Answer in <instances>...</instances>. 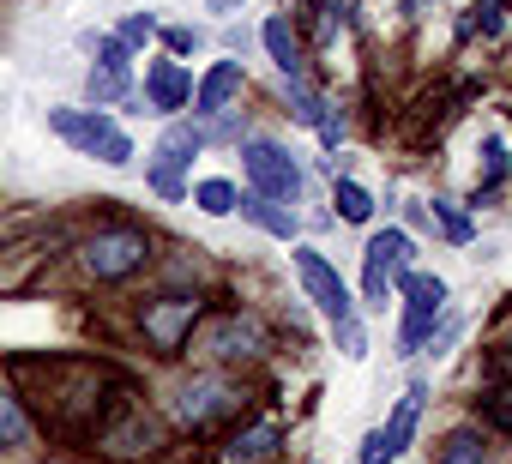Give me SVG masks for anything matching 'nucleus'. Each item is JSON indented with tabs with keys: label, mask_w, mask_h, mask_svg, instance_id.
Returning <instances> with one entry per match:
<instances>
[{
	"label": "nucleus",
	"mask_w": 512,
	"mask_h": 464,
	"mask_svg": "<svg viewBox=\"0 0 512 464\" xmlns=\"http://www.w3.org/2000/svg\"><path fill=\"white\" fill-rule=\"evenodd\" d=\"M79 266L91 284H127L133 272L151 266V236L139 223H103L79 242Z\"/></svg>",
	"instance_id": "1"
},
{
	"label": "nucleus",
	"mask_w": 512,
	"mask_h": 464,
	"mask_svg": "<svg viewBox=\"0 0 512 464\" xmlns=\"http://www.w3.org/2000/svg\"><path fill=\"white\" fill-rule=\"evenodd\" d=\"M49 133L67 139L73 151L109 163V169H127V163H133V139H127L103 109H49Z\"/></svg>",
	"instance_id": "2"
},
{
	"label": "nucleus",
	"mask_w": 512,
	"mask_h": 464,
	"mask_svg": "<svg viewBox=\"0 0 512 464\" xmlns=\"http://www.w3.org/2000/svg\"><path fill=\"white\" fill-rule=\"evenodd\" d=\"M241 410V386H229L223 374H199V380H187L175 398H169V416H175V428H187V434H205V428H217L223 416H235Z\"/></svg>",
	"instance_id": "3"
},
{
	"label": "nucleus",
	"mask_w": 512,
	"mask_h": 464,
	"mask_svg": "<svg viewBox=\"0 0 512 464\" xmlns=\"http://www.w3.org/2000/svg\"><path fill=\"white\" fill-rule=\"evenodd\" d=\"M398 290H404V332H398V356H416V350L434 338V320L446 314V278L404 272V278H398Z\"/></svg>",
	"instance_id": "4"
},
{
	"label": "nucleus",
	"mask_w": 512,
	"mask_h": 464,
	"mask_svg": "<svg viewBox=\"0 0 512 464\" xmlns=\"http://www.w3.org/2000/svg\"><path fill=\"white\" fill-rule=\"evenodd\" d=\"M241 169H247V187H253V193H272V199H284V205L302 199V163H296L284 145H272V139H247V145H241Z\"/></svg>",
	"instance_id": "5"
},
{
	"label": "nucleus",
	"mask_w": 512,
	"mask_h": 464,
	"mask_svg": "<svg viewBox=\"0 0 512 464\" xmlns=\"http://www.w3.org/2000/svg\"><path fill=\"white\" fill-rule=\"evenodd\" d=\"M199 314H205L199 296H157V302L139 308V332H145V344H151L157 356H181V344L193 338Z\"/></svg>",
	"instance_id": "6"
},
{
	"label": "nucleus",
	"mask_w": 512,
	"mask_h": 464,
	"mask_svg": "<svg viewBox=\"0 0 512 464\" xmlns=\"http://www.w3.org/2000/svg\"><path fill=\"white\" fill-rule=\"evenodd\" d=\"M410 260H416V242L404 236V229H374V236H368V272H362L368 308H386V290H398Z\"/></svg>",
	"instance_id": "7"
},
{
	"label": "nucleus",
	"mask_w": 512,
	"mask_h": 464,
	"mask_svg": "<svg viewBox=\"0 0 512 464\" xmlns=\"http://www.w3.org/2000/svg\"><path fill=\"white\" fill-rule=\"evenodd\" d=\"M296 278H302V290H308V302L332 320V326H344V320H356V302H350V290H344V278H338V266L320 254V248H296Z\"/></svg>",
	"instance_id": "8"
},
{
	"label": "nucleus",
	"mask_w": 512,
	"mask_h": 464,
	"mask_svg": "<svg viewBox=\"0 0 512 464\" xmlns=\"http://www.w3.org/2000/svg\"><path fill=\"white\" fill-rule=\"evenodd\" d=\"M422 398H428V386H422V380H410V386H404V398H398V410H392V416H386V422H380L368 440H362V458H356V464H392V458H398V452L416 440Z\"/></svg>",
	"instance_id": "9"
},
{
	"label": "nucleus",
	"mask_w": 512,
	"mask_h": 464,
	"mask_svg": "<svg viewBox=\"0 0 512 464\" xmlns=\"http://www.w3.org/2000/svg\"><path fill=\"white\" fill-rule=\"evenodd\" d=\"M91 440H97V452H103V458H151V452L163 446V422H151L145 410H133V404H127V410H115Z\"/></svg>",
	"instance_id": "10"
},
{
	"label": "nucleus",
	"mask_w": 512,
	"mask_h": 464,
	"mask_svg": "<svg viewBox=\"0 0 512 464\" xmlns=\"http://www.w3.org/2000/svg\"><path fill=\"white\" fill-rule=\"evenodd\" d=\"M199 151H205V133H199V127H187V121L163 127L157 157H151V187H157L163 199H181V193H187V187H181V169H187Z\"/></svg>",
	"instance_id": "11"
},
{
	"label": "nucleus",
	"mask_w": 512,
	"mask_h": 464,
	"mask_svg": "<svg viewBox=\"0 0 512 464\" xmlns=\"http://www.w3.org/2000/svg\"><path fill=\"white\" fill-rule=\"evenodd\" d=\"M145 103H151L157 115L187 109V103H193V79H187V67H181V61H151V67H145Z\"/></svg>",
	"instance_id": "12"
},
{
	"label": "nucleus",
	"mask_w": 512,
	"mask_h": 464,
	"mask_svg": "<svg viewBox=\"0 0 512 464\" xmlns=\"http://www.w3.org/2000/svg\"><path fill=\"white\" fill-rule=\"evenodd\" d=\"M260 43H266V55H272V67H278L284 79H308V49H302V37H296V25H290L284 13H272V19L260 25Z\"/></svg>",
	"instance_id": "13"
},
{
	"label": "nucleus",
	"mask_w": 512,
	"mask_h": 464,
	"mask_svg": "<svg viewBox=\"0 0 512 464\" xmlns=\"http://www.w3.org/2000/svg\"><path fill=\"white\" fill-rule=\"evenodd\" d=\"M241 85H247V73H241V61H217L199 85H193V115H223L235 97H241Z\"/></svg>",
	"instance_id": "14"
},
{
	"label": "nucleus",
	"mask_w": 512,
	"mask_h": 464,
	"mask_svg": "<svg viewBox=\"0 0 512 464\" xmlns=\"http://www.w3.org/2000/svg\"><path fill=\"white\" fill-rule=\"evenodd\" d=\"M266 350V326L253 314H229L217 332H211V356L217 362H241V356H260Z\"/></svg>",
	"instance_id": "15"
},
{
	"label": "nucleus",
	"mask_w": 512,
	"mask_h": 464,
	"mask_svg": "<svg viewBox=\"0 0 512 464\" xmlns=\"http://www.w3.org/2000/svg\"><path fill=\"white\" fill-rule=\"evenodd\" d=\"M284 446V422H247L229 446H223V464H272Z\"/></svg>",
	"instance_id": "16"
},
{
	"label": "nucleus",
	"mask_w": 512,
	"mask_h": 464,
	"mask_svg": "<svg viewBox=\"0 0 512 464\" xmlns=\"http://www.w3.org/2000/svg\"><path fill=\"white\" fill-rule=\"evenodd\" d=\"M235 211H241L247 223H260L266 236H278V242H290V236H296V211H290L284 199H272V193H253V187H247V193L235 199Z\"/></svg>",
	"instance_id": "17"
},
{
	"label": "nucleus",
	"mask_w": 512,
	"mask_h": 464,
	"mask_svg": "<svg viewBox=\"0 0 512 464\" xmlns=\"http://www.w3.org/2000/svg\"><path fill=\"white\" fill-rule=\"evenodd\" d=\"M31 440V410L13 386H0V452H19Z\"/></svg>",
	"instance_id": "18"
},
{
	"label": "nucleus",
	"mask_w": 512,
	"mask_h": 464,
	"mask_svg": "<svg viewBox=\"0 0 512 464\" xmlns=\"http://www.w3.org/2000/svg\"><path fill=\"white\" fill-rule=\"evenodd\" d=\"M85 91H91V109H109V103H121L127 91H133V67H91V79H85Z\"/></svg>",
	"instance_id": "19"
},
{
	"label": "nucleus",
	"mask_w": 512,
	"mask_h": 464,
	"mask_svg": "<svg viewBox=\"0 0 512 464\" xmlns=\"http://www.w3.org/2000/svg\"><path fill=\"white\" fill-rule=\"evenodd\" d=\"M506 169H512V163H506V139H500V133H488V139H482V181H476V199H470V205L494 199V187L506 181Z\"/></svg>",
	"instance_id": "20"
},
{
	"label": "nucleus",
	"mask_w": 512,
	"mask_h": 464,
	"mask_svg": "<svg viewBox=\"0 0 512 464\" xmlns=\"http://www.w3.org/2000/svg\"><path fill=\"white\" fill-rule=\"evenodd\" d=\"M482 458H488V446H482V434H476V428H452L434 464H482Z\"/></svg>",
	"instance_id": "21"
},
{
	"label": "nucleus",
	"mask_w": 512,
	"mask_h": 464,
	"mask_svg": "<svg viewBox=\"0 0 512 464\" xmlns=\"http://www.w3.org/2000/svg\"><path fill=\"white\" fill-rule=\"evenodd\" d=\"M235 199H241V193H235V181H223V175H211V181H199V187H193V205H199V211H211V217H229V211H235Z\"/></svg>",
	"instance_id": "22"
},
{
	"label": "nucleus",
	"mask_w": 512,
	"mask_h": 464,
	"mask_svg": "<svg viewBox=\"0 0 512 464\" xmlns=\"http://www.w3.org/2000/svg\"><path fill=\"white\" fill-rule=\"evenodd\" d=\"M332 205H338L344 223H368V217H374V199H368V187H356V181H332Z\"/></svg>",
	"instance_id": "23"
},
{
	"label": "nucleus",
	"mask_w": 512,
	"mask_h": 464,
	"mask_svg": "<svg viewBox=\"0 0 512 464\" xmlns=\"http://www.w3.org/2000/svg\"><path fill=\"white\" fill-rule=\"evenodd\" d=\"M476 416L494 422V428H512V386H488V392L476 398Z\"/></svg>",
	"instance_id": "24"
},
{
	"label": "nucleus",
	"mask_w": 512,
	"mask_h": 464,
	"mask_svg": "<svg viewBox=\"0 0 512 464\" xmlns=\"http://www.w3.org/2000/svg\"><path fill=\"white\" fill-rule=\"evenodd\" d=\"M500 7H506V0H476L470 19H464V37H476V31H482V37H494V31H500V19H506Z\"/></svg>",
	"instance_id": "25"
},
{
	"label": "nucleus",
	"mask_w": 512,
	"mask_h": 464,
	"mask_svg": "<svg viewBox=\"0 0 512 464\" xmlns=\"http://www.w3.org/2000/svg\"><path fill=\"white\" fill-rule=\"evenodd\" d=\"M151 37H157V19H151V13H133V19L121 25V43H127V49H139V43H151Z\"/></svg>",
	"instance_id": "26"
},
{
	"label": "nucleus",
	"mask_w": 512,
	"mask_h": 464,
	"mask_svg": "<svg viewBox=\"0 0 512 464\" xmlns=\"http://www.w3.org/2000/svg\"><path fill=\"white\" fill-rule=\"evenodd\" d=\"M434 217H440V229H446L452 242H470V217H458V211H452L446 199H434Z\"/></svg>",
	"instance_id": "27"
},
{
	"label": "nucleus",
	"mask_w": 512,
	"mask_h": 464,
	"mask_svg": "<svg viewBox=\"0 0 512 464\" xmlns=\"http://www.w3.org/2000/svg\"><path fill=\"white\" fill-rule=\"evenodd\" d=\"M332 332H338V344H344V356H350V362H362V356H368V338H362V326H356V320H344V326H332Z\"/></svg>",
	"instance_id": "28"
},
{
	"label": "nucleus",
	"mask_w": 512,
	"mask_h": 464,
	"mask_svg": "<svg viewBox=\"0 0 512 464\" xmlns=\"http://www.w3.org/2000/svg\"><path fill=\"white\" fill-rule=\"evenodd\" d=\"M163 43H169V55H193L205 37H199V31H187V25H175V31H163Z\"/></svg>",
	"instance_id": "29"
},
{
	"label": "nucleus",
	"mask_w": 512,
	"mask_h": 464,
	"mask_svg": "<svg viewBox=\"0 0 512 464\" xmlns=\"http://www.w3.org/2000/svg\"><path fill=\"white\" fill-rule=\"evenodd\" d=\"M308 7H314V13H320V19H332V13H338V7H344V0H308Z\"/></svg>",
	"instance_id": "30"
},
{
	"label": "nucleus",
	"mask_w": 512,
	"mask_h": 464,
	"mask_svg": "<svg viewBox=\"0 0 512 464\" xmlns=\"http://www.w3.org/2000/svg\"><path fill=\"white\" fill-rule=\"evenodd\" d=\"M211 7H217V13H235V0H211Z\"/></svg>",
	"instance_id": "31"
}]
</instances>
